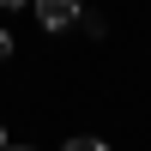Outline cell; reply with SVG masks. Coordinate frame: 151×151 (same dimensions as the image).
Wrapping results in <instances>:
<instances>
[{"label": "cell", "mask_w": 151, "mask_h": 151, "mask_svg": "<svg viewBox=\"0 0 151 151\" xmlns=\"http://www.w3.org/2000/svg\"><path fill=\"white\" fill-rule=\"evenodd\" d=\"M30 12H36V24H42V30H67V24L85 18L79 0H30Z\"/></svg>", "instance_id": "6da1fadb"}, {"label": "cell", "mask_w": 151, "mask_h": 151, "mask_svg": "<svg viewBox=\"0 0 151 151\" xmlns=\"http://www.w3.org/2000/svg\"><path fill=\"white\" fill-rule=\"evenodd\" d=\"M60 151H109V145H103V139H85V133H79V139H67Z\"/></svg>", "instance_id": "7a4b0ae2"}, {"label": "cell", "mask_w": 151, "mask_h": 151, "mask_svg": "<svg viewBox=\"0 0 151 151\" xmlns=\"http://www.w3.org/2000/svg\"><path fill=\"white\" fill-rule=\"evenodd\" d=\"M6 55H12V30L0 24V60H6Z\"/></svg>", "instance_id": "3957f363"}, {"label": "cell", "mask_w": 151, "mask_h": 151, "mask_svg": "<svg viewBox=\"0 0 151 151\" xmlns=\"http://www.w3.org/2000/svg\"><path fill=\"white\" fill-rule=\"evenodd\" d=\"M0 6H6V12H18V6H30V0H0Z\"/></svg>", "instance_id": "277c9868"}, {"label": "cell", "mask_w": 151, "mask_h": 151, "mask_svg": "<svg viewBox=\"0 0 151 151\" xmlns=\"http://www.w3.org/2000/svg\"><path fill=\"white\" fill-rule=\"evenodd\" d=\"M0 151H6V127H0Z\"/></svg>", "instance_id": "5b68a950"}, {"label": "cell", "mask_w": 151, "mask_h": 151, "mask_svg": "<svg viewBox=\"0 0 151 151\" xmlns=\"http://www.w3.org/2000/svg\"><path fill=\"white\" fill-rule=\"evenodd\" d=\"M6 151H30V145H6Z\"/></svg>", "instance_id": "8992f818"}]
</instances>
